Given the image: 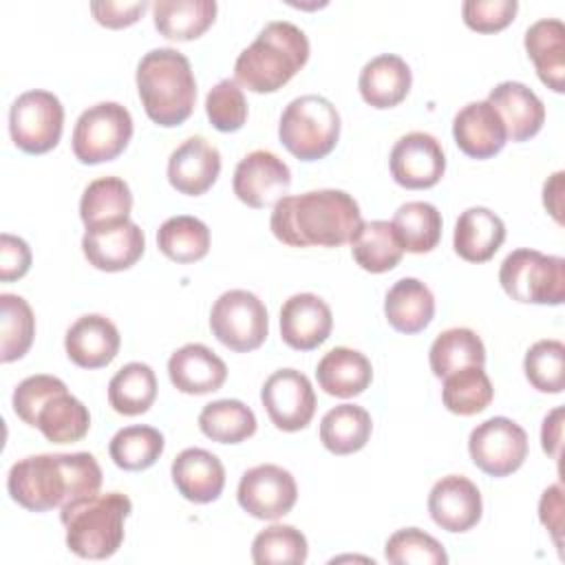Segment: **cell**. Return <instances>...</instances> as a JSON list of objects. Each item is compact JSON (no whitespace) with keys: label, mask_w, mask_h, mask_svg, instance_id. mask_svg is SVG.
<instances>
[{"label":"cell","mask_w":565,"mask_h":565,"mask_svg":"<svg viewBox=\"0 0 565 565\" xmlns=\"http://www.w3.org/2000/svg\"><path fill=\"white\" fill-rule=\"evenodd\" d=\"M525 51L539 79L554 93L565 90V24L558 18H541L525 31Z\"/></svg>","instance_id":"4316f807"},{"label":"cell","mask_w":565,"mask_h":565,"mask_svg":"<svg viewBox=\"0 0 565 565\" xmlns=\"http://www.w3.org/2000/svg\"><path fill=\"white\" fill-rule=\"evenodd\" d=\"M384 556L393 565H446L444 545L419 527H402L393 532L384 545Z\"/></svg>","instance_id":"f6af8a7d"},{"label":"cell","mask_w":565,"mask_h":565,"mask_svg":"<svg viewBox=\"0 0 565 565\" xmlns=\"http://www.w3.org/2000/svg\"><path fill=\"white\" fill-rule=\"evenodd\" d=\"M168 375L177 391L188 395H205L225 384L227 366L210 347L190 342L170 355Z\"/></svg>","instance_id":"7402d4cb"},{"label":"cell","mask_w":565,"mask_h":565,"mask_svg":"<svg viewBox=\"0 0 565 565\" xmlns=\"http://www.w3.org/2000/svg\"><path fill=\"white\" fill-rule=\"evenodd\" d=\"M148 9L146 0H135V2H124V0H95L90 2V13L93 18L108 26V29H121L128 24H135L143 11Z\"/></svg>","instance_id":"c3c4849f"},{"label":"cell","mask_w":565,"mask_h":565,"mask_svg":"<svg viewBox=\"0 0 565 565\" xmlns=\"http://www.w3.org/2000/svg\"><path fill=\"white\" fill-rule=\"evenodd\" d=\"M452 137L459 150L472 159H490L508 141V130L494 106L483 102H470L457 110L452 119Z\"/></svg>","instance_id":"d6986e66"},{"label":"cell","mask_w":565,"mask_h":565,"mask_svg":"<svg viewBox=\"0 0 565 565\" xmlns=\"http://www.w3.org/2000/svg\"><path fill=\"white\" fill-rule=\"evenodd\" d=\"M157 397L154 371L143 362H128L108 382V404L119 415H141Z\"/></svg>","instance_id":"d590c367"},{"label":"cell","mask_w":565,"mask_h":565,"mask_svg":"<svg viewBox=\"0 0 565 565\" xmlns=\"http://www.w3.org/2000/svg\"><path fill=\"white\" fill-rule=\"evenodd\" d=\"M170 475L179 494L192 503L216 501L225 486L221 459L205 448L181 450L170 466Z\"/></svg>","instance_id":"603a6c76"},{"label":"cell","mask_w":565,"mask_h":565,"mask_svg":"<svg viewBox=\"0 0 565 565\" xmlns=\"http://www.w3.org/2000/svg\"><path fill=\"white\" fill-rule=\"evenodd\" d=\"M35 316L31 305L15 294H0V360H20L33 344Z\"/></svg>","instance_id":"b9f144b4"},{"label":"cell","mask_w":565,"mask_h":565,"mask_svg":"<svg viewBox=\"0 0 565 565\" xmlns=\"http://www.w3.org/2000/svg\"><path fill=\"white\" fill-rule=\"evenodd\" d=\"M413 84L411 66L395 53L371 57L358 79L362 99L373 108H393L406 99Z\"/></svg>","instance_id":"d4e9b609"},{"label":"cell","mask_w":565,"mask_h":565,"mask_svg":"<svg viewBox=\"0 0 565 565\" xmlns=\"http://www.w3.org/2000/svg\"><path fill=\"white\" fill-rule=\"evenodd\" d=\"M236 499L254 519L276 521L296 505L298 486L289 470L276 463H260L243 472Z\"/></svg>","instance_id":"7c38bea8"},{"label":"cell","mask_w":565,"mask_h":565,"mask_svg":"<svg viewBox=\"0 0 565 565\" xmlns=\"http://www.w3.org/2000/svg\"><path fill=\"white\" fill-rule=\"evenodd\" d=\"M309 60V40L300 26L287 20L267 22L256 40L234 62L236 84L252 93L282 88Z\"/></svg>","instance_id":"3957f363"},{"label":"cell","mask_w":565,"mask_h":565,"mask_svg":"<svg viewBox=\"0 0 565 565\" xmlns=\"http://www.w3.org/2000/svg\"><path fill=\"white\" fill-rule=\"evenodd\" d=\"M263 406L271 424L285 433L309 426L316 413V393L309 377L296 369L274 371L260 388Z\"/></svg>","instance_id":"4fadbf2b"},{"label":"cell","mask_w":565,"mask_h":565,"mask_svg":"<svg viewBox=\"0 0 565 565\" xmlns=\"http://www.w3.org/2000/svg\"><path fill=\"white\" fill-rule=\"evenodd\" d=\"M318 386L333 397H355L364 393L373 380L371 360L349 347L327 351L316 366Z\"/></svg>","instance_id":"f1b7e54d"},{"label":"cell","mask_w":565,"mask_h":565,"mask_svg":"<svg viewBox=\"0 0 565 565\" xmlns=\"http://www.w3.org/2000/svg\"><path fill=\"white\" fill-rule=\"evenodd\" d=\"M33 428L53 444H73L86 437L90 428V413L66 391L64 384L42 399L33 417Z\"/></svg>","instance_id":"484cf974"},{"label":"cell","mask_w":565,"mask_h":565,"mask_svg":"<svg viewBox=\"0 0 565 565\" xmlns=\"http://www.w3.org/2000/svg\"><path fill=\"white\" fill-rule=\"evenodd\" d=\"M494 388L483 366H463L444 377L441 402L455 415H477L490 406Z\"/></svg>","instance_id":"ab89813d"},{"label":"cell","mask_w":565,"mask_h":565,"mask_svg":"<svg viewBox=\"0 0 565 565\" xmlns=\"http://www.w3.org/2000/svg\"><path fill=\"white\" fill-rule=\"evenodd\" d=\"M388 168L402 188L424 190L439 183L446 172V154L441 143L422 130L402 135L388 157Z\"/></svg>","instance_id":"9a60e30c"},{"label":"cell","mask_w":565,"mask_h":565,"mask_svg":"<svg viewBox=\"0 0 565 565\" xmlns=\"http://www.w3.org/2000/svg\"><path fill=\"white\" fill-rule=\"evenodd\" d=\"M523 371L536 391L561 393L565 386V344L561 340L534 342L523 358Z\"/></svg>","instance_id":"ee69618b"},{"label":"cell","mask_w":565,"mask_h":565,"mask_svg":"<svg viewBox=\"0 0 565 565\" xmlns=\"http://www.w3.org/2000/svg\"><path fill=\"white\" fill-rule=\"evenodd\" d=\"M280 143L300 161L327 157L340 139V113L322 95L291 99L278 124Z\"/></svg>","instance_id":"8992f818"},{"label":"cell","mask_w":565,"mask_h":565,"mask_svg":"<svg viewBox=\"0 0 565 565\" xmlns=\"http://www.w3.org/2000/svg\"><path fill=\"white\" fill-rule=\"evenodd\" d=\"M210 329L221 344L236 353L258 349L269 331L263 300L247 289L223 291L210 311Z\"/></svg>","instance_id":"9c48e42d"},{"label":"cell","mask_w":565,"mask_h":565,"mask_svg":"<svg viewBox=\"0 0 565 565\" xmlns=\"http://www.w3.org/2000/svg\"><path fill=\"white\" fill-rule=\"evenodd\" d=\"M333 327L329 305L309 291L289 296L280 307V338L296 351L320 347Z\"/></svg>","instance_id":"ac0fdd59"},{"label":"cell","mask_w":565,"mask_h":565,"mask_svg":"<svg viewBox=\"0 0 565 565\" xmlns=\"http://www.w3.org/2000/svg\"><path fill=\"white\" fill-rule=\"evenodd\" d=\"M102 488V468L90 452L31 455L15 461L7 477L11 499L29 512L75 505Z\"/></svg>","instance_id":"6da1fadb"},{"label":"cell","mask_w":565,"mask_h":565,"mask_svg":"<svg viewBox=\"0 0 565 565\" xmlns=\"http://www.w3.org/2000/svg\"><path fill=\"white\" fill-rule=\"evenodd\" d=\"M563 177L558 170L543 183V205L556 223H563Z\"/></svg>","instance_id":"f5cc1de1"},{"label":"cell","mask_w":565,"mask_h":565,"mask_svg":"<svg viewBox=\"0 0 565 565\" xmlns=\"http://www.w3.org/2000/svg\"><path fill=\"white\" fill-rule=\"evenodd\" d=\"M137 90L146 115L172 128L183 124L196 102V79L190 60L170 46L148 51L137 64Z\"/></svg>","instance_id":"277c9868"},{"label":"cell","mask_w":565,"mask_h":565,"mask_svg":"<svg viewBox=\"0 0 565 565\" xmlns=\"http://www.w3.org/2000/svg\"><path fill=\"white\" fill-rule=\"evenodd\" d=\"M130 510L132 503L121 492H97L62 508L60 519L66 527V547L79 558H110L124 543V521Z\"/></svg>","instance_id":"5b68a950"},{"label":"cell","mask_w":565,"mask_h":565,"mask_svg":"<svg viewBox=\"0 0 565 565\" xmlns=\"http://www.w3.org/2000/svg\"><path fill=\"white\" fill-rule=\"evenodd\" d=\"M472 463L490 477H508L527 457V433L510 417H490L472 428L468 437Z\"/></svg>","instance_id":"8fae6325"},{"label":"cell","mask_w":565,"mask_h":565,"mask_svg":"<svg viewBox=\"0 0 565 565\" xmlns=\"http://www.w3.org/2000/svg\"><path fill=\"white\" fill-rule=\"evenodd\" d=\"M539 519L552 532L554 543L561 545V530H563V490L561 483H554L543 490L539 501Z\"/></svg>","instance_id":"f907efd6"},{"label":"cell","mask_w":565,"mask_h":565,"mask_svg":"<svg viewBox=\"0 0 565 565\" xmlns=\"http://www.w3.org/2000/svg\"><path fill=\"white\" fill-rule=\"evenodd\" d=\"M499 282L516 302L561 305L565 298V260L521 247L503 258Z\"/></svg>","instance_id":"52a82bcc"},{"label":"cell","mask_w":565,"mask_h":565,"mask_svg":"<svg viewBox=\"0 0 565 565\" xmlns=\"http://www.w3.org/2000/svg\"><path fill=\"white\" fill-rule=\"evenodd\" d=\"M210 124L221 132H236L247 119V99L236 79H221L205 97Z\"/></svg>","instance_id":"bcb514c9"},{"label":"cell","mask_w":565,"mask_h":565,"mask_svg":"<svg viewBox=\"0 0 565 565\" xmlns=\"http://www.w3.org/2000/svg\"><path fill=\"white\" fill-rule=\"evenodd\" d=\"M360 225L358 201L333 188L282 196L269 218L274 236L289 247H340L351 243Z\"/></svg>","instance_id":"7a4b0ae2"},{"label":"cell","mask_w":565,"mask_h":565,"mask_svg":"<svg viewBox=\"0 0 565 565\" xmlns=\"http://www.w3.org/2000/svg\"><path fill=\"white\" fill-rule=\"evenodd\" d=\"M132 210V192L119 177L90 181L79 199V218L86 227L126 221Z\"/></svg>","instance_id":"d6a6232c"},{"label":"cell","mask_w":565,"mask_h":565,"mask_svg":"<svg viewBox=\"0 0 565 565\" xmlns=\"http://www.w3.org/2000/svg\"><path fill=\"white\" fill-rule=\"evenodd\" d=\"M146 249V236L130 218L86 227L82 252L86 260L102 271H124L132 267Z\"/></svg>","instance_id":"2e32d148"},{"label":"cell","mask_w":565,"mask_h":565,"mask_svg":"<svg viewBox=\"0 0 565 565\" xmlns=\"http://www.w3.org/2000/svg\"><path fill=\"white\" fill-rule=\"evenodd\" d=\"M563 419V408H554L545 419H543V428H541V444H543V450L552 457V459H558L561 457V424Z\"/></svg>","instance_id":"816d5d0a"},{"label":"cell","mask_w":565,"mask_h":565,"mask_svg":"<svg viewBox=\"0 0 565 565\" xmlns=\"http://www.w3.org/2000/svg\"><path fill=\"white\" fill-rule=\"evenodd\" d=\"M351 254L355 263L371 274L391 271L404 254L402 241L391 221H362L351 238Z\"/></svg>","instance_id":"1f68e13d"},{"label":"cell","mask_w":565,"mask_h":565,"mask_svg":"<svg viewBox=\"0 0 565 565\" xmlns=\"http://www.w3.org/2000/svg\"><path fill=\"white\" fill-rule=\"evenodd\" d=\"M428 362L435 377H446L463 366H483L486 347L472 329L452 327L433 340Z\"/></svg>","instance_id":"e575fe53"},{"label":"cell","mask_w":565,"mask_h":565,"mask_svg":"<svg viewBox=\"0 0 565 565\" xmlns=\"http://www.w3.org/2000/svg\"><path fill=\"white\" fill-rule=\"evenodd\" d=\"M157 245L174 263H196L210 249V230L196 216L177 214L157 230Z\"/></svg>","instance_id":"f35d334b"},{"label":"cell","mask_w":565,"mask_h":565,"mask_svg":"<svg viewBox=\"0 0 565 565\" xmlns=\"http://www.w3.org/2000/svg\"><path fill=\"white\" fill-rule=\"evenodd\" d=\"M119 331L113 320L102 313L77 318L64 335V349L73 364L82 369H102L119 353Z\"/></svg>","instance_id":"44dd1931"},{"label":"cell","mask_w":565,"mask_h":565,"mask_svg":"<svg viewBox=\"0 0 565 565\" xmlns=\"http://www.w3.org/2000/svg\"><path fill=\"white\" fill-rule=\"evenodd\" d=\"M64 128V106L51 90L33 88L11 104L9 132L13 143L29 152L42 154L57 146Z\"/></svg>","instance_id":"30bf717a"},{"label":"cell","mask_w":565,"mask_h":565,"mask_svg":"<svg viewBox=\"0 0 565 565\" xmlns=\"http://www.w3.org/2000/svg\"><path fill=\"white\" fill-rule=\"evenodd\" d=\"M216 18L214 0H157L152 2L154 29L177 42L203 35Z\"/></svg>","instance_id":"4dcf8cb0"},{"label":"cell","mask_w":565,"mask_h":565,"mask_svg":"<svg viewBox=\"0 0 565 565\" xmlns=\"http://www.w3.org/2000/svg\"><path fill=\"white\" fill-rule=\"evenodd\" d=\"M384 316L388 324L399 333L424 331L435 316V296L417 278H399L386 291Z\"/></svg>","instance_id":"f546056e"},{"label":"cell","mask_w":565,"mask_h":565,"mask_svg":"<svg viewBox=\"0 0 565 565\" xmlns=\"http://www.w3.org/2000/svg\"><path fill=\"white\" fill-rule=\"evenodd\" d=\"M516 9V0H466L461 4V15L472 31L494 33L514 20Z\"/></svg>","instance_id":"7dc6e473"},{"label":"cell","mask_w":565,"mask_h":565,"mask_svg":"<svg viewBox=\"0 0 565 565\" xmlns=\"http://www.w3.org/2000/svg\"><path fill=\"white\" fill-rule=\"evenodd\" d=\"M373 422L366 408L358 404H340L324 413L320 422V441L333 455H351L366 446Z\"/></svg>","instance_id":"836d02e7"},{"label":"cell","mask_w":565,"mask_h":565,"mask_svg":"<svg viewBox=\"0 0 565 565\" xmlns=\"http://www.w3.org/2000/svg\"><path fill=\"white\" fill-rule=\"evenodd\" d=\"M391 223L402 241L404 252L411 254H426L435 249L441 238V214L428 201L402 203Z\"/></svg>","instance_id":"74e56055"},{"label":"cell","mask_w":565,"mask_h":565,"mask_svg":"<svg viewBox=\"0 0 565 565\" xmlns=\"http://www.w3.org/2000/svg\"><path fill=\"white\" fill-rule=\"evenodd\" d=\"M163 446H166L163 435L157 428L135 424V426L119 428L113 435L108 452L117 468L137 472V470L150 468L161 457Z\"/></svg>","instance_id":"60d3db41"},{"label":"cell","mask_w":565,"mask_h":565,"mask_svg":"<svg viewBox=\"0 0 565 565\" xmlns=\"http://www.w3.org/2000/svg\"><path fill=\"white\" fill-rule=\"evenodd\" d=\"M505 241V225L499 214L475 205L459 214L452 234L455 252L468 263L490 260Z\"/></svg>","instance_id":"83f0119b"},{"label":"cell","mask_w":565,"mask_h":565,"mask_svg":"<svg viewBox=\"0 0 565 565\" xmlns=\"http://www.w3.org/2000/svg\"><path fill=\"white\" fill-rule=\"evenodd\" d=\"M307 539L294 525L274 523L252 541V561L256 565H300L307 561Z\"/></svg>","instance_id":"7bdbcfd3"},{"label":"cell","mask_w":565,"mask_h":565,"mask_svg":"<svg viewBox=\"0 0 565 565\" xmlns=\"http://www.w3.org/2000/svg\"><path fill=\"white\" fill-rule=\"evenodd\" d=\"M488 102L501 115L508 139L525 141L534 137L545 121V106L523 82H501L488 93Z\"/></svg>","instance_id":"cb8c5ba5"},{"label":"cell","mask_w":565,"mask_h":565,"mask_svg":"<svg viewBox=\"0 0 565 565\" xmlns=\"http://www.w3.org/2000/svg\"><path fill=\"white\" fill-rule=\"evenodd\" d=\"M31 267L29 245L13 234L2 232L0 236V280L11 282L22 278Z\"/></svg>","instance_id":"681fc988"},{"label":"cell","mask_w":565,"mask_h":565,"mask_svg":"<svg viewBox=\"0 0 565 565\" xmlns=\"http://www.w3.org/2000/svg\"><path fill=\"white\" fill-rule=\"evenodd\" d=\"M199 428L218 444H241L256 433V415L241 399H216L201 408Z\"/></svg>","instance_id":"8d00e7d4"},{"label":"cell","mask_w":565,"mask_h":565,"mask_svg":"<svg viewBox=\"0 0 565 565\" xmlns=\"http://www.w3.org/2000/svg\"><path fill=\"white\" fill-rule=\"evenodd\" d=\"M221 172V152L205 137H188L168 159L170 185L188 196L207 192Z\"/></svg>","instance_id":"ffe728a7"},{"label":"cell","mask_w":565,"mask_h":565,"mask_svg":"<svg viewBox=\"0 0 565 565\" xmlns=\"http://www.w3.org/2000/svg\"><path fill=\"white\" fill-rule=\"evenodd\" d=\"M428 512L441 530L468 532L481 521V492L468 477L446 475L430 488Z\"/></svg>","instance_id":"e0dca14e"},{"label":"cell","mask_w":565,"mask_h":565,"mask_svg":"<svg viewBox=\"0 0 565 565\" xmlns=\"http://www.w3.org/2000/svg\"><path fill=\"white\" fill-rule=\"evenodd\" d=\"M291 185L289 166L271 150H252L234 170L232 188L238 201L249 207L263 210L276 205Z\"/></svg>","instance_id":"5bb4252c"},{"label":"cell","mask_w":565,"mask_h":565,"mask_svg":"<svg viewBox=\"0 0 565 565\" xmlns=\"http://www.w3.org/2000/svg\"><path fill=\"white\" fill-rule=\"evenodd\" d=\"M132 137V117L117 102L88 106L73 128V154L88 166L119 157Z\"/></svg>","instance_id":"ba28073f"}]
</instances>
